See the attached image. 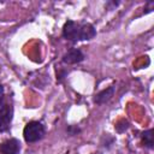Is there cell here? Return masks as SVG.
I'll return each instance as SVG.
<instances>
[{
  "label": "cell",
  "instance_id": "cell-7",
  "mask_svg": "<svg viewBox=\"0 0 154 154\" xmlns=\"http://www.w3.org/2000/svg\"><path fill=\"white\" fill-rule=\"evenodd\" d=\"M141 137H142V141L147 148L152 149L154 147V130L153 129H148V130L143 131Z\"/></svg>",
  "mask_w": 154,
  "mask_h": 154
},
{
  "label": "cell",
  "instance_id": "cell-1",
  "mask_svg": "<svg viewBox=\"0 0 154 154\" xmlns=\"http://www.w3.org/2000/svg\"><path fill=\"white\" fill-rule=\"evenodd\" d=\"M61 34L64 38L76 42V41L91 40L96 35V29L90 23H78L69 19L65 22Z\"/></svg>",
  "mask_w": 154,
  "mask_h": 154
},
{
  "label": "cell",
  "instance_id": "cell-2",
  "mask_svg": "<svg viewBox=\"0 0 154 154\" xmlns=\"http://www.w3.org/2000/svg\"><path fill=\"white\" fill-rule=\"evenodd\" d=\"M13 118V101L12 97L5 95L4 85L0 84V132L8 130Z\"/></svg>",
  "mask_w": 154,
  "mask_h": 154
},
{
  "label": "cell",
  "instance_id": "cell-8",
  "mask_svg": "<svg viewBox=\"0 0 154 154\" xmlns=\"http://www.w3.org/2000/svg\"><path fill=\"white\" fill-rule=\"evenodd\" d=\"M129 126H130L129 122H126V120H120L119 123H117V125H116V130H117L118 132H124L125 130L129 129Z\"/></svg>",
  "mask_w": 154,
  "mask_h": 154
},
{
  "label": "cell",
  "instance_id": "cell-5",
  "mask_svg": "<svg viewBox=\"0 0 154 154\" xmlns=\"http://www.w3.org/2000/svg\"><path fill=\"white\" fill-rule=\"evenodd\" d=\"M20 150V143L17 138H8L0 143L1 154H18Z\"/></svg>",
  "mask_w": 154,
  "mask_h": 154
},
{
  "label": "cell",
  "instance_id": "cell-6",
  "mask_svg": "<svg viewBox=\"0 0 154 154\" xmlns=\"http://www.w3.org/2000/svg\"><path fill=\"white\" fill-rule=\"evenodd\" d=\"M113 94H114V87L111 85V87H108V88H106V89L99 91V93L94 96V102L97 103V105H103V103L108 102V101L112 99Z\"/></svg>",
  "mask_w": 154,
  "mask_h": 154
},
{
  "label": "cell",
  "instance_id": "cell-3",
  "mask_svg": "<svg viewBox=\"0 0 154 154\" xmlns=\"http://www.w3.org/2000/svg\"><path fill=\"white\" fill-rule=\"evenodd\" d=\"M45 134H46L45 125L37 120L29 122L24 126V130H23V137H24L25 142H28V143H34V142L42 140Z\"/></svg>",
  "mask_w": 154,
  "mask_h": 154
},
{
  "label": "cell",
  "instance_id": "cell-4",
  "mask_svg": "<svg viewBox=\"0 0 154 154\" xmlns=\"http://www.w3.org/2000/svg\"><path fill=\"white\" fill-rule=\"evenodd\" d=\"M84 58H85V57H84V54H83V52H82L81 49H78V48H72V49H70L69 52H66V53L63 55L61 61H63L64 64L72 65V64H78V63L83 61Z\"/></svg>",
  "mask_w": 154,
  "mask_h": 154
}]
</instances>
